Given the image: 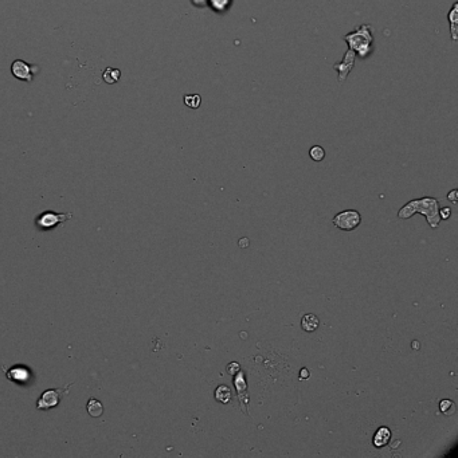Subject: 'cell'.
Instances as JSON below:
<instances>
[{
  "mask_svg": "<svg viewBox=\"0 0 458 458\" xmlns=\"http://www.w3.org/2000/svg\"><path fill=\"white\" fill-rule=\"evenodd\" d=\"M439 202L435 198H426L414 199L409 202L406 206H403L398 212V218L399 219H410L414 214L423 215L429 223L431 228H438L439 223H441V216H439Z\"/></svg>",
  "mask_w": 458,
  "mask_h": 458,
  "instance_id": "cell-1",
  "label": "cell"
},
{
  "mask_svg": "<svg viewBox=\"0 0 458 458\" xmlns=\"http://www.w3.org/2000/svg\"><path fill=\"white\" fill-rule=\"evenodd\" d=\"M344 39L348 42L350 49L359 54L360 57H367L371 51L372 35L370 31V26H360L355 33H350L344 37Z\"/></svg>",
  "mask_w": 458,
  "mask_h": 458,
  "instance_id": "cell-2",
  "label": "cell"
},
{
  "mask_svg": "<svg viewBox=\"0 0 458 458\" xmlns=\"http://www.w3.org/2000/svg\"><path fill=\"white\" fill-rule=\"evenodd\" d=\"M73 384L74 383H69L65 387L50 388V390H46V391L42 392V395L37 400V409L42 410V411H47V410L57 407L61 403L63 396L69 394Z\"/></svg>",
  "mask_w": 458,
  "mask_h": 458,
  "instance_id": "cell-3",
  "label": "cell"
},
{
  "mask_svg": "<svg viewBox=\"0 0 458 458\" xmlns=\"http://www.w3.org/2000/svg\"><path fill=\"white\" fill-rule=\"evenodd\" d=\"M71 218H73V212L59 214V212H54V211H45L41 215H38L37 219H35V224L41 230H51V228H55L59 224L70 220Z\"/></svg>",
  "mask_w": 458,
  "mask_h": 458,
  "instance_id": "cell-4",
  "label": "cell"
},
{
  "mask_svg": "<svg viewBox=\"0 0 458 458\" xmlns=\"http://www.w3.org/2000/svg\"><path fill=\"white\" fill-rule=\"evenodd\" d=\"M334 227H337L342 232H354L362 223V215L356 210H346L338 212L333 218Z\"/></svg>",
  "mask_w": 458,
  "mask_h": 458,
  "instance_id": "cell-5",
  "label": "cell"
},
{
  "mask_svg": "<svg viewBox=\"0 0 458 458\" xmlns=\"http://www.w3.org/2000/svg\"><path fill=\"white\" fill-rule=\"evenodd\" d=\"M11 73L19 81L31 82L34 78V66L29 65L22 59H17L11 63Z\"/></svg>",
  "mask_w": 458,
  "mask_h": 458,
  "instance_id": "cell-6",
  "label": "cell"
},
{
  "mask_svg": "<svg viewBox=\"0 0 458 458\" xmlns=\"http://www.w3.org/2000/svg\"><path fill=\"white\" fill-rule=\"evenodd\" d=\"M234 386H236L237 388V396H238V400H240L241 406H242V410H245V414L249 415L248 384H246V379H245L244 372L238 371L236 375H234Z\"/></svg>",
  "mask_w": 458,
  "mask_h": 458,
  "instance_id": "cell-7",
  "label": "cell"
},
{
  "mask_svg": "<svg viewBox=\"0 0 458 458\" xmlns=\"http://www.w3.org/2000/svg\"><path fill=\"white\" fill-rule=\"evenodd\" d=\"M355 57L356 53L354 50L348 49L346 55H344V59H342V62L336 63L334 65V69L338 71V82H344L346 78H347L348 73L352 70V67L355 65Z\"/></svg>",
  "mask_w": 458,
  "mask_h": 458,
  "instance_id": "cell-8",
  "label": "cell"
},
{
  "mask_svg": "<svg viewBox=\"0 0 458 458\" xmlns=\"http://www.w3.org/2000/svg\"><path fill=\"white\" fill-rule=\"evenodd\" d=\"M390 439H391V431H390L388 427L383 426V427L378 429V431L375 433V437L372 439V443H374L376 449H382V447L387 445Z\"/></svg>",
  "mask_w": 458,
  "mask_h": 458,
  "instance_id": "cell-9",
  "label": "cell"
},
{
  "mask_svg": "<svg viewBox=\"0 0 458 458\" xmlns=\"http://www.w3.org/2000/svg\"><path fill=\"white\" fill-rule=\"evenodd\" d=\"M318 325H320V320L316 314L313 313H306L304 314V317L301 320V328L308 333H312L314 330L318 329Z\"/></svg>",
  "mask_w": 458,
  "mask_h": 458,
  "instance_id": "cell-10",
  "label": "cell"
},
{
  "mask_svg": "<svg viewBox=\"0 0 458 458\" xmlns=\"http://www.w3.org/2000/svg\"><path fill=\"white\" fill-rule=\"evenodd\" d=\"M86 410L89 415L93 418H98L103 414V405L95 398H90L86 405Z\"/></svg>",
  "mask_w": 458,
  "mask_h": 458,
  "instance_id": "cell-11",
  "label": "cell"
},
{
  "mask_svg": "<svg viewBox=\"0 0 458 458\" xmlns=\"http://www.w3.org/2000/svg\"><path fill=\"white\" fill-rule=\"evenodd\" d=\"M2 368L6 371V376H7V379L11 380V382H18V376H21L22 382H25L26 378L29 376V371H26L23 367H15L11 368L10 371H7L5 368V366H2Z\"/></svg>",
  "mask_w": 458,
  "mask_h": 458,
  "instance_id": "cell-12",
  "label": "cell"
},
{
  "mask_svg": "<svg viewBox=\"0 0 458 458\" xmlns=\"http://www.w3.org/2000/svg\"><path fill=\"white\" fill-rule=\"evenodd\" d=\"M215 399L218 400L219 403H223V405H227L230 399H232V390L222 384V386H219L216 390H215Z\"/></svg>",
  "mask_w": 458,
  "mask_h": 458,
  "instance_id": "cell-13",
  "label": "cell"
},
{
  "mask_svg": "<svg viewBox=\"0 0 458 458\" xmlns=\"http://www.w3.org/2000/svg\"><path fill=\"white\" fill-rule=\"evenodd\" d=\"M120 77L121 71L119 70V69H113V67H107V69H105V71H103L102 74L103 81L106 83H109V85H113V83L119 82V81H120Z\"/></svg>",
  "mask_w": 458,
  "mask_h": 458,
  "instance_id": "cell-14",
  "label": "cell"
},
{
  "mask_svg": "<svg viewBox=\"0 0 458 458\" xmlns=\"http://www.w3.org/2000/svg\"><path fill=\"white\" fill-rule=\"evenodd\" d=\"M457 10H458V5L457 3H454L453 9L447 15V19L450 22V30H451V39L453 41H457Z\"/></svg>",
  "mask_w": 458,
  "mask_h": 458,
  "instance_id": "cell-15",
  "label": "cell"
},
{
  "mask_svg": "<svg viewBox=\"0 0 458 458\" xmlns=\"http://www.w3.org/2000/svg\"><path fill=\"white\" fill-rule=\"evenodd\" d=\"M184 103L191 109H198L202 103V97L198 94H187L184 95Z\"/></svg>",
  "mask_w": 458,
  "mask_h": 458,
  "instance_id": "cell-16",
  "label": "cell"
},
{
  "mask_svg": "<svg viewBox=\"0 0 458 458\" xmlns=\"http://www.w3.org/2000/svg\"><path fill=\"white\" fill-rule=\"evenodd\" d=\"M309 156L313 161H322L325 157V149L320 145H313L309 151Z\"/></svg>",
  "mask_w": 458,
  "mask_h": 458,
  "instance_id": "cell-17",
  "label": "cell"
},
{
  "mask_svg": "<svg viewBox=\"0 0 458 458\" xmlns=\"http://www.w3.org/2000/svg\"><path fill=\"white\" fill-rule=\"evenodd\" d=\"M439 410H441L442 413L445 414V415H450V414H453L454 410H455L454 402L453 400H449V399L441 400V403H439Z\"/></svg>",
  "mask_w": 458,
  "mask_h": 458,
  "instance_id": "cell-18",
  "label": "cell"
},
{
  "mask_svg": "<svg viewBox=\"0 0 458 458\" xmlns=\"http://www.w3.org/2000/svg\"><path fill=\"white\" fill-rule=\"evenodd\" d=\"M238 371H241V366L237 363V362H232V363L227 366V372H228L230 375H236Z\"/></svg>",
  "mask_w": 458,
  "mask_h": 458,
  "instance_id": "cell-19",
  "label": "cell"
},
{
  "mask_svg": "<svg viewBox=\"0 0 458 458\" xmlns=\"http://www.w3.org/2000/svg\"><path fill=\"white\" fill-rule=\"evenodd\" d=\"M439 216H441V220H447L451 216V210H450L449 207L439 208Z\"/></svg>",
  "mask_w": 458,
  "mask_h": 458,
  "instance_id": "cell-20",
  "label": "cell"
},
{
  "mask_svg": "<svg viewBox=\"0 0 458 458\" xmlns=\"http://www.w3.org/2000/svg\"><path fill=\"white\" fill-rule=\"evenodd\" d=\"M309 378V370L308 368H301L300 371V379H308Z\"/></svg>",
  "mask_w": 458,
  "mask_h": 458,
  "instance_id": "cell-21",
  "label": "cell"
},
{
  "mask_svg": "<svg viewBox=\"0 0 458 458\" xmlns=\"http://www.w3.org/2000/svg\"><path fill=\"white\" fill-rule=\"evenodd\" d=\"M447 198L450 199V202L451 203H457V190H453L447 195Z\"/></svg>",
  "mask_w": 458,
  "mask_h": 458,
  "instance_id": "cell-22",
  "label": "cell"
}]
</instances>
